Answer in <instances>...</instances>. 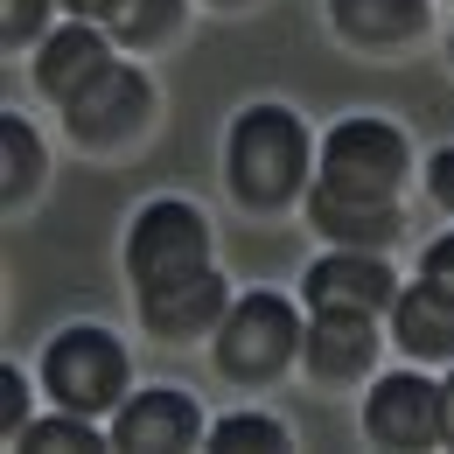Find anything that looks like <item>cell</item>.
Listing matches in <instances>:
<instances>
[{"mask_svg":"<svg viewBox=\"0 0 454 454\" xmlns=\"http://www.w3.org/2000/svg\"><path fill=\"white\" fill-rule=\"evenodd\" d=\"M217 448H224V454H280L286 434H280V419L238 412V419H224V427H217Z\"/></svg>","mask_w":454,"mask_h":454,"instance_id":"d6986e66","label":"cell"},{"mask_svg":"<svg viewBox=\"0 0 454 454\" xmlns=\"http://www.w3.org/2000/svg\"><path fill=\"white\" fill-rule=\"evenodd\" d=\"M398 342L412 356H454V286L419 280L398 294Z\"/></svg>","mask_w":454,"mask_h":454,"instance_id":"4fadbf2b","label":"cell"},{"mask_svg":"<svg viewBox=\"0 0 454 454\" xmlns=\"http://www.w3.org/2000/svg\"><path fill=\"white\" fill-rule=\"evenodd\" d=\"M398 175H405V140L385 119H342L322 147V189H336V196L392 203Z\"/></svg>","mask_w":454,"mask_h":454,"instance_id":"7a4b0ae2","label":"cell"},{"mask_svg":"<svg viewBox=\"0 0 454 454\" xmlns=\"http://www.w3.org/2000/svg\"><path fill=\"white\" fill-rule=\"evenodd\" d=\"M106 63H113V57H106V35L77 21V28H63V35H50V43H43V57H35V84H43L50 98H63V106H70V98H77V91L106 70Z\"/></svg>","mask_w":454,"mask_h":454,"instance_id":"8fae6325","label":"cell"},{"mask_svg":"<svg viewBox=\"0 0 454 454\" xmlns=\"http://www.w3.org/2000/svg\"><path fill=\"white\" fill-rule=\"evenodd\" d=\"M371 315H315V329L301 336V356L315 364V378H356L371 371Z\"/></svg>","mask_w":454,"mask_h":454,"instance_id":"7c38bea8","label":"cell"},{"mask_svg":"<svg viewBox=\"0 0 454 454\" xmlns=\"http://www.w3.org/2000/svg\"><path fill=\"white\" fill-rule=\"evenodd\" d=\"M441 434H448V441H454V378H448V385H441Z\"/></svg>","mask_w":454,"mask_h":454,"instance_id":"cb8c5ba5","label":"cell"},{"mask_svg":"<svg viewBox=\"0 0 454 454\" xmlns=\"http://www.w3.org/2000/svg\"><path fill=\"white\" fill-rule=\"evenodd\" d=\"M140 315H147L154 336H196V329H210V322L224 315V280L203 266V273H189V280L147 286V294H140Z\"/></svg>","mask_w":454,"mask_h":454,"instance_id":"9c48e42d","label":"cell"},{"mask_svg":"<svg viewBox=\"0 0 454 454\" xmlns=\"http://www.w3.org/2000/svg\"><path fill=\"white\" fill-rule=\"evenodd\" d=\"M427 21V0H336V28L356 43H398V35H419Z\"/></svg>","mask_w":454,"mask_h":454,"instance_id":"9a60e30c","label":"cell"},{"mask_svg":"<svg viewBox=\"0 0 454 454\" xmlns=\"http://www.w3.org/2000/svg\"><path fill=\"white\" fill-rule=\"evenodd\" d=\"M301 315L286 308L280 294H245L238 308H231V322L217 329V364H224L231 378H273L286 356L301 349Z\"/></svg>","mask_w":454,"mask_h":454,"instance_id":"277c9868","label":"cell"},{"mask_svg":"<svg viewBox=\"0 0 454 454\" xmlns=\"http://www.w3.org/2000/svg\"><path fill=\"white\" fill-rule=\"evenodd\" d=\"M43 385L57 392V405L70 412H106L126 392V356L106 329H70L63 342H50L43 356Z\"/></svg>","mask_w":454,"mask_h":454,"instance_id":"5b68a950","label":"cell"},{"mask_svg":"<svg viewBox=\"0 0 454 454\" xmlns=\"http://www.w3.org/2000/svg\"><path fill=\"white\" fill-rule=\"evenodd\" d=\"M308 175V126L280 106H252L231 126V182L245 203H286Z\"/></svg>","mask_w":454,"mask_h":454,"instance_id":"6da1fadb","label":"cell"},{"mask_svg":"<svg viewBox=\"0 0 454 454\" xmlns=\"http://www.w3.org/2000/svg\"><path fill=\"white\" fill-rule=\"evenodd\" d=\"M35 175H43V140H35L21 119H0V196H7V203L28 196Z\"/></svg>","mask_w":454,"mask_h":454,"instance_id":"2e32d148","label":"cell"},{"mask_svg":"<svg viewBox=\"0 0 454 454\" xmlns=\"http://www.w3.org/2000/svg\"><path fill=\"white\" fill-rule=\"evenodd\" d=\"M364 427L385 448H427V441H441V385H427V378H385L371 392V405H364Z\"/></svg>","mask_w":454,"mask_h":454,"instance_id":"ba28073f","label":"cell"},{"mask_svg":"<svg viewBox=\"0 0 454 454\" xmlns=\"http://www.w3.org/2000/svg\"><path fill=\"white\" fill-rule=\"evenodd\" d=\"M175 14H182V0H113V7H106L119 43H154Z\"/></svg>","mask_w":454,"mask_h":454,"instance_id":"ac0fdd59","label":"cell"},{"mask_svg":"<svg viewBox=\"0 0 454 454\" xmlns=\"http://www.w3.org/2000/svg\"><path fill=\"white\" fill-rule=\"evenodd\" d=\"M308 217L329 231V238H342V245H385V238H398L392 203H364V196H336V189H315L308 196Z\"/></svg>","mask_w":454,"mask_h":454,"instance_id":"5bb4252c","label":"cell"},{"mask_svg":"<svg viewBox=\"0 0 454 454\" xmlns=\"http://www.w3.org/2000/svg\"><path fill=\"white\" fill-rule=\"evenodd\" d=\"M203 259H210V231L203 217L189 210V203H147L140 217H133V238H126V273L147 286H168V280H189V273H203Z\"/></svg>","mask_w":454,"mask_h":454,"instance_id":"3957f363","label":"cell"},{"mask_svg":"<svg viewBox=\"0 0 454 454\" xmlns=\"http://www.w3.org/2000/svg\"><path fill=\"white\" fill-rule=\"evenodd\" d=\"M427 280L454 286V238H441V245H427Z\"/></svg>","mask_w":454,"mask_h":454,"instance_id":"7402d4cb","label":"cell"},{"mask_svg":"<svg viewBox=\"0 0 454 454\" xmlns=\"http://www.w3.org/2000/svg\"><path fill=\"white\" fill-rule=\"evenodd\" d=\"M106 441L84 427V412H70V419H28L21 427V454H98Z\"/></svg>","mask_w":454,"mask_h":454,"instance_id":"e0dca14e","label":"cell"},{"mask_svg":"<svg viewBox=\"0 0 454 454\" xmlns=\"http://www.w3.org/2000/svg\"><path fill=\"white\" fill-rule=\"evenodd\" d=\"M196 405L182 392H140L119 412V448L133 454H168V448H196Z\"/></svg>","mask_w":454,"mask_h":454,"instance_id":"30bf717a","label":"cell"},{"mask_svg":"<svg viewBox=\"0 0 454 454\" xmlns=\"http://www.w3.org/2000/svg\"><path fill=\"white\" fill-rule=\"evenodd\" d=\"M434 196L454 210V147H441V154H434Z\"/></svg>","mask_w":454,"mask_h":454,"instance_id":"603a6c76","label":"cell"},{"mask_svg":"<svg viewBox=\"0 0 454 454\" xmlns=\"http://www.w3.org/2000/svg\"><path fill=\"white\" fill-rule=\"evenodd\" d=\"M43 14H50V0H0V35L7 43H28L43 28Z\"/></svg>","mask_w":454,"mask_h":454,"instance_id":"ffe728a7","label":"cell"},{"mask_svg":"<svg viewBox=\"0 0 454 454\" xmlns=\"http://www.w3.org/2000/svg\"><path fill=\"white\" fill-rule=\"evenodd\" d=\"M308 301H315V315H378V308L398 301V286L371 252H349L342 245V252L308 266Z\"/></svg>","mask_w":454,"mask_h":454,"instance_id":"52a82bcc","label":"cell"},{"mask_svg":"<svg viewBox=\"0 0 454 454\" xmlns=\"http://www.w3.org/2000/svg\"><path fill=\"white\" fill-rule=\"evenodd\" d=\"M63 7H70V14H106L113 0H63Z\"/></svg>","mask_w":454,"mask_h":454,"instance_id":"d4e9b609","label":"cell"},{"mask_svg":"<svg viewBox=\"0 0 454 454\" xmlns=\"http://www.w3.org/2000/svg\"><path fill=\"white\" fill-rule=\"evenodd\" d=\"M140 119H147V77L126 70V63H106V70L70 98V133L91 140V147H113L126 133H140Z\"/></svg>","mask_w":454,"mask_h":454,"instance_id":"8992f818","label":"cell"},{"mask_svg":"<svg viewBox=\"0 0 454 454\" xmlns=\"http://www.w3.org/2000/svg\"><path fill=\"white\" fill-rule=\"evenodd\" d=\"M21 427H28V385L0 371V434H21Z\"/></svg>","mask_w":454,"mask_h":454,"instance_id":"44dd1931","label":"cell"}]
</instances>
